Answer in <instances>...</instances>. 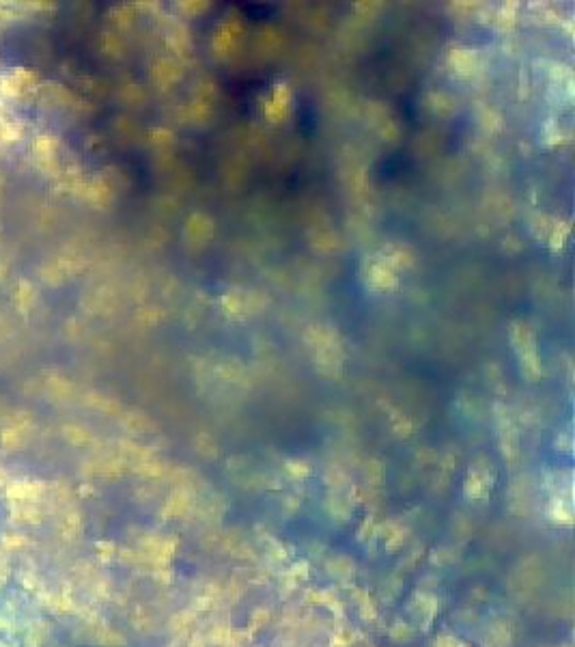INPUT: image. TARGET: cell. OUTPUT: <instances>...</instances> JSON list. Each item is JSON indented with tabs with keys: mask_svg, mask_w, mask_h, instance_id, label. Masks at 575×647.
I'll use <instances>...</instances> for the list:
<instances>
[{
	"mask_svg": "<svg viewBox=\"0 0 575 647\" xmlns=\"http://www.w3.org/2000/svg\"><path fill=\"white\" fill-rule=\"evenodd\" d=\"M41 486L39 483H33V481H20V483H13L11 488H9V492H7V496L9 498H13V500H22V503H30V500H35L41 492Z\"/></svg>",
	"mask_w": 575,
	"mask_h": 647,
	"instance_id": "obj_2",
	"label": "cell"
},
{
	"mask_svg": "<svg viewBox=\"0 0 575 647\" xmlns=\"http://www.w3.org/2000/svg\"><path fill=\"white\" fill-rule=\"evenodd\" d=\"M47 639H50V628H47L45 622L37 619L28 626L24 634V647H43Z\"/></svg>",
	"mask_w": 575,
	"mask_h": 647,
	"instance_id": "obj_1",
	"label": "cell"
},
{
	"mask_svg": "<svg viewBox=\"0 0 575 647\" xmlns=\"http://www.w3.org/2000/svg\"><path fill=\"white\" fill-rule=\"evenodd\" d=\"M11 628V622L5 617V615H0V632H5V630H9Z\"/></svg>",
	"mask_w": 575,
	"mask_h": 647,
	"instance_id": "obj_4",
	"label": "cell"
},
{
	"mask_svg": "<svg viewBox=\"0 0 575 647\" xmlns=\"http://www.w3.org/2000/svg\"><path fill=\"white\" fill-rule=\"evenodd\" d=\"M28 544V539L24 537V535H5L3 537V548H7V550H20V548H24Z\"/></svg>",
	"mask_w": 575,
	"mask_h": 647,
	"instance_id": "obj_3",
	"label": "cell"
}]
</instances>
